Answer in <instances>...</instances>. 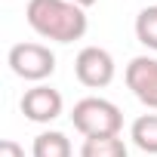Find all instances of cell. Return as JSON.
Instances as JSON below:
<instances>
[{
	"label": "cell",
	"instance_id": "obj_1",
	"mask_svg": "<svg viewBox=\"0 0 157 157\" xmlns=\"http://www.w3.org/2000/svg\"><path fill=\"white\" fill-rule=\"evenodd\" d=\"M25 19L43 40H56V43L80 40L90 25L86 13L71 0H28Z\"/></svg>",
	"mask_w": 157,
	"mask_h": 157
},
{
	"label": "cell",
	"instance_id": "obj_2",
	"mask_svg": "<svg viewBox=\"0 0 157 157\" xmlns=\"http://www.w3.org/2000/svg\"><path fill=\"white\" fill-rule=\"evenodd\" d=\"M71 123L83 139H105V136H120L123 114L114 102H108L102 96H86L74 105Z\"/></svg>",
	"mask_w": 157,
	"mask_h": 157
},
{
	"label": "cell",
	"instance_id": "obj_3",
	"mask_svg": "<svg viewBox=\"0 0 157 157\" xmlns=\"http://www.w3.org/2000/svg\"><path fill=\"white\" fill-rule=\"evenodd\" d=\"M6 62H10L16 77L34 80V83H43L56 71V52L49 46H43V43H16L10 49Z\"/></svg>",
	"mask_w": 157,
	"mask_h": 157
},
{
	"label": "cell",
	"instance_id": "obj_4",
	"mask_svg": "<svg viewBox=\"0 0 157 157\" xmlns=\"http://www.w3.org/2000/svg\"><path fill=\"white\" fill-rule=\"evenodd\" d=\"M74 74L83 86L102 90L114 80V56L102 46H83L74 59Z\"/></svg>",
	"mask_w": 157,
	"mask_h": 157
},
{
	"label": "cell",
	"instance_id": "obj_5",
	"mask_svg": "<svg viewBox=\"0 0 157 157\" xmlns=\"http://www.w3.org/2000/svg\"><path fill=\"white\" fill-rule=\"evenodd\" d=\"M126 86L132 90V96L145 108L157 111V59H151V56L129 59V65H126Z\"/></svg>",
	"mask_w": 157,
	"mask_h": 157
},
{
	"label": "cell",
	"instance_id": "obj_6",
	"mask_svg": "<svg viewBox=\"0 0 157 157\" xmlns=\"http://www.w3.org/2000/svg\"><path fill=\"white\" fill-rule=\"evenodd\" d=\"M62 108H65L62 93L46 83H37V86L25 90V96H22V114L31 123H52L62 114Z\"/></svg>",
	"mask_w": 157,
	"mask_h": 157
},
{
	"label": "cell",
	"instance_id": "obj_7",
	"mask_svg": "<svg viewBox=\"0 0 157 157\" xmlns=\"http://www.w3.org/2000/svg\"><path fill=\"white\" fill-rule=\"evenodd\" d=\"M31 157H71V142H68L65 132H59V129H46V132L34 136Z\"/></svg>",
	"mask_w": 157,
	"mask_h": 157
},
{
	"label": "cell",
	"instance_id": "obj_8",
	"mask_svg": "<svg viewBox=\"0 0 157 157\" xmlns=\"http://www.w3.org/2000/svg\"><path fill=\"white\" fill-rule=\"evenodd\" d=\"M129 139L139 151L145 154H157V114H142L132 120L129 126Z\"/></svg>",
	"mask_w": 157,
	"mask_h": 157
},
{
	"label": "cell",
	"instance_id": "obj_9",
	"mask_svg": "<svg viewBox=\"0 0 157 157\" xmlns=\"http://www.w3.org/2000/svg\"><path fill=\"white\" fill-rule=\"evenodd\" d=\"M80 157H129V151L120 136H105V139H83Z\"/></svg>",
	"mask_w": 157,
	"mask_h": 157
},
{
	"label": "cell",
	"instance_id": "obj_10",
	"mask_svg": "<svg viewBox=\"0 0 157 157\" xmlns=\"http://www.w3.org/2000/svg\"><path fill=\"white\" fill-rule=\"evenodd\" d=\"M136 37L142 46L157 52V6H145L136 16Z\"/></svg>",
	"mask_w": 157,
	"mask_h": 157
},
{
	"label": "cell",
	"instance_id": "obj_11",
	"mask_svg": "<svg viewBox=\"0 0 157 157\" xmlns=\"http://www.w3.org/2000/svg\"><path fill=\"white\" fill-rule=\"evenodd\" d=\"M0 157H25V148L13 139H3L0 142Z\"/></svg>",
	"mask_w": 157,
	"mask_h": 157
},
{
	"label": "cell",
	"instance_id": "obj_12",
	"mask_svg": "<svg viewBox=\"0 0 157 157\" xmlns=\"http://www.w3.org/2000/svg\"><path fill=\"white\" fill-rule=\"evenodd\" d=\"M71 3H77L80 10H86V6H93V3H96V0H71Z\"/></svg>",
	"mask_w": 157,
	"mask_h": 157
}]
</instances>
